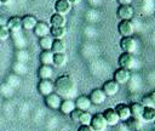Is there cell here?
I'll use <instances>...</instances> for the list:
<instances>
[{
    "label": "cell",
    "mask_w": 155,
    "mask_h": 131,
    "mask_svg": "<svg viewBox=\"0 0 155 131\" xmlns=\"http://www.w3.org/2000/svg\"><path fill=\"white\" fill-rule=\"evenodd\" d=\"M54 92L58 93L62 98H70L76 93L75 80L68 74L58 76L54 80Z\"/></svg>",
    "instance_id": "obj_1"
},
{
    "label": "cell",
    "mask_w": 155,
    "mask_h": 131,
    "mask_svg": "<svg viewBox=\"0 0 155 131\" xmlns=\"http://www.w3.org/2000/svg\"><path fill=\"white\" fill-rule=\"evenodd\" d=\"M119 45L122 52H127V53H133L137 49V41L133 36H122L120 39Z\"/></svg>",
    "instance_id": "obj_2"
},
{
    "label": "cell",
    "mask_w": 155,
    "mask_h": 131,
    "mask_svg": "<svg viewBox=\"0 0 155 131\" xmlns=\"http://www.w3.org/2000/svg\"><path fill=\"white\" fill-rule=\"evenodd\" d=\"M38 92L44 97L54 92V81L52 79H40L38 82Z\"/></svg>",
    "instance_id": "obj_3"
},
{
    "label": "cell",
    "mask_w": 155,
    "mask_h": 131,
    "mask_svg": "<svg viewBox=\"0 0 155 131\" xmlns=\"http://www.w3.org/2000/svg\"><path fill=\"white\" fill-rule=\"evenodd\" d=\"M117 32L121 36H132L134 33V25L131 19H121L117 24Z\"/></svg>",
    "instance_id": "obj_4"
},
{
    "label": "cell",
    "mask_w": 155,
    "mask_h": 131,
    "mask_svg": "<svg viewBox=\"0 0 155 131\" xmlns=\"http://www.w3.org/2000/svg\"><path fill=\"white\" fill-rule=\"evenodd\" d=\"M116 16L121 19H132L134 16V10L131 4H120L116 10Z\"/></svg>",
    "instance_id": "obj_5"
},
{
    "label": "cell",
    "mask_w": 155,
    "mask_h": 131,
    "mask_svg": "<svg viewBox=\"0 0 155 131\" xmlns=\"http://www.w3.org/2000/svg\"><path fill=\"white\" fill-rule=\"evenodd\" d=\"M107 123L102 115V113H97L94 115H92L91 118V123H90V127L92 129V131H104L107 129Z\"/></svg>",
    "instance_id": "obj_6"
},
{
    "label": "cell",
    "mask_w": 155,
    "mask_h": 131,
    "mask_svg": "<svg viewBox=\"0 0 155 131\" xmlns=\"http://www.w3.org/2000/svg\"><path fill=\"white\" fill-rule=\"evenodd\" d=\"M62 99H63V98H62L58 93H56V92H52V93H50V95H47V96L44 97L45 104H46L50 109H53V110L59 109V106H61V103H62Z\"/></svg>",
    "instance_id": "obj_7"
},
{
    "label": "cell",
    "mask_w": 155,
    "mask_h": 131,
    "mask_svg": "<svg viewBox=\"0 0 155 131\" xmlns=\"http://www.w3.org/2000/svg\"><path fill=\"white\" fill-rule=\"evenodd\" d=\"M102 115H103V118H104V120H105V123H107L108 126H116L119 124V121H120L119 115H117V113L115 112L114 108H107V109H104L103 113H102Z\"/></svg>",
    "instance_id": "obj_8"
},
{
    "label": "cell",
    "mask_w": 155,
    "mask_h": 131,
    "mask_svg": "<svg viewBox=\"0 0 155 131\" xmlns=\"http://www.w3.org/2000/svg\"><path fill=\"white\" fill-rule=\"evenodd\" d=\"M117 63L120 66V68H125V69H131L133 68L134 64V56L133 53H127V52H122L119 58H117Z\"/></svg>",
    "instance_id": "obj_9"
},
{
    "label": "cell",
    "mask_w": 155,
    "mask_h": 131,
    "mask_svg": "<svg viewBox=\"0 0 155 131\" xmlns=\"http://www.w3.org/2000/svg\"><path fill=\"white\" fill-rule=\"evenodd\" d=\"M119 85H124V84H127L131 79V73L128 69H125V68H117L115 72H114V78H113Z\"/></svg>",
    "instance_id": "obj_10"
},
{
    "label": "cell",
    "mask_w": 155,
    "mask_h": 131,
    "mask_svg": "<svg viewBox=\"0 0 155 131\" xmlns=\"http://www.w3.org/2000/svg\"><path fill=\"white\" fill-rule=\"evenodd\" d=\"M88 98H90V101H91L92 104H94V106H99V104H102V103L105 102V99H107V95L104 93V91H103L102 89H93V90L91 91Z\"/></svg>",
    "instance_id": "obj_11"
},
{
    "label": "cell",
    "mask_w": 155,
    "mask_h": 131,
    "mask_svg": "<svg viewBox=\"0 0 155 131\" xmlns=\"http://www.w3.org/2000/svg\"><path fill=\"white\" fill-rule=\"evenodd\" d=\"M102 90L104 91V93L107 95V97H108V96L111 97V96H115V95L119 92L120 85H119L114 79H110V80H107V81L103 84Z\"/></svg>",
    "instance_id": "obj_12"
},
{
    "label": "cell",
    "mask_w": 155,
    "mask_h": 131,
    "mask_svg": "<svg viewBox=\"0 0 155 131\" xmlns=\"http://www.w3.org/2000/svg\"><path fill=\"white\" fill-rule=\"evenodd\" d=\"M50 28L51 25L44 21H38L36 25L34 27L33 32H34V35L38 36V38H42V36H46V35H50Z\"/></svg>",
    "instance_id": "obj_13"
},
{
    "label": "cell",
    "mask_w": 155,
    "mask_h": 131,
    "mask_svg": "<svg viewBox=\"0 0 155 131\" xmlns=\"http://www.w3.org/2000/svg\"><path fill=\"white\" fill-rule=\"evenodd\" d=\"M53 7H54V11H56L57 13L65 16L67 13L70 12V10H71V4H70L68 0H56Z\"/></svg>",
    "instance_id": "obj_14"
},
{
    "label": "cell",
    "mask_w": 155,
    "mask_h": 131,
    "mask_svg": "<svg viewBox=\"0 0 155 131\" xmlns=\"http://www.w3.org/2000/svg\"><path fill=\"white\" fill-rule=\"evenodd\" d=\"M114 109L117 113L120 120L126 121L128 118H131V110H130V106L127 103H119V104H116V107Z\"/></svg>",
    "instance_id": "obj_15"
},
{
    "label": "cell",
    "mask_w": 155,
    "mask_h": 131,
    "mask_svg": "<svg viewBox=\"0 0 155 131\" xmlns=\"http://www.w3.org/2000/svg\"><path fill=\"white\" fill-rule=\"evenodd\" d=\"M6 27L10 29L11 33L19 32L22 29V17H18V16L10 17L7 19V22H6Z\"/></svg>",
    "instance_id": "obj_16"
},
{
    "label": "cell",
    "mask_w": 155,
    "mask_h": 131,
    "mask_svg": "<svg viewBox=\"0 0 155 131\" xmlns=\"http://www.w3.org/2000/svg\"><path fill=\"white\" fill-rule=\"evenodd\" d=\"M74 102H75V107L78 109H80V110H84V112H88L90 108H91V106H92L88 96H84V95L82 96H79Z\"/></svg>",
    "instance_id": "obj_17"
},
{
    "label": "cell",
    "mask_w": 155,
    "mask_h": 131,
    "mask_svg": "<svg viewBox=\"0 0 155 131\" xmlns=\"http://www.w3.org/2000/svg\"><path fill=\"white\" fill-rule=\"evenodd\" d=\"M36 23H38V19L34 15H24L22 17V29L33 30Z\"/></svg>",
    "instance_id": "obj_18"
},
{
    "label": "cell",
    "mask_w": 155,
    "mask_h": 131,
    "mask_svg": "<svg viewBox=\"0 0 155 131\" xmlns=\"http://www.w3.org/2000/svg\"><path fill=\"white\" fill-rule=\"evenodd\" d=\"M75 108H76L75 107V102L71 98H63L62 99V103L59 106V110L63 114H67V115H69Z\"/></svg>",
    "instance_id": "obj_19"
},
{
    "label": "cell",
    "mask_w": 155,
    "mask_h": 131,
    "mask_svg": "<svg viewBox=\"0 0 155 131\" xmlns=\"http://www.w3.org/2000/svg\"><path fill=\"white\" fill-rule=\"evenodd\" d=\"M38 76L39 79H52L53 76V67L41 64L38 69Z\"/></svg>",
    "instance_id": "obj_20"
},
{
    "label": "cell",
    "mask_w": 155,
    "mask_h": 131,
    "mask_svg": "<svg viewBox=\"0 0 155 131\" xmlns=\"http://www.w3.org/2000/svg\"><path fill=\"white\" fill-rule=\"evenodd\" d=\"M65 22H67L65 17L57 12H54L53 15L50 16V25L51 27H64Z\"/></svg>",
    "instance_id": "obj_21"
},
{
    "label": "cell",
    "mask_w": 155,
    "mask_h": 131,
    "mask_svg": "<svg viewBox=\"0 0 155 131\" xmlns=\"http://www.w3.org/2000/svg\"><path fill=\"white\" fill-rule=\"evenodd\" d=\"M40 63L41 64H46V66H52V61H53V52L51 50H41L40 56H39Z\"/></svg>",
    "instance_id": "obj_22"
},
{
    "label": "cell",
    "mask_w": 155,
    "mask_h": 131,
    "mask_svg": "<svg viewBox=\"0 0 155 131\" xmlns=\"http://www.w3.org/2000/svg\"><path fill=\"white\" fill-rule=\"evenodd\" d=\"M128 106H130V110H131V116L142 119V114H143V109H144V107L142 106V103L133 102V103H131Z\"/></svg>",
    "instance_id": "obj_23"
},
{
    "label": "cell",
    "mask_w": 155,
    "mask_h": 131,
    "mask_svg": "<svg viewBox=\"0 0 155 131\" xmlns=\"http://www.w3.org/2000/svg\"><path fill=\"white\" fill-rule=\"evenodd\" d=\"M67 33L65 27H51L50 28V36L52 39H63Z\"/></svg>",
    "instance_id": "obj_24"
},
{
    "label": "cell",
    "mask_w": 155,
    "mask_h": 131,
    "mask_svg": "<svg viewBox=\"0 0 155 131\" xmlns=\"http://www.w3.org/2000/svg\"><path fill=\"white\" fill-rule=\"evenodd\" d=\"M126 126L128 127V130H136V129H142L143 126V119H138V118H128L126 121Z\"/></svg>",
    "instance_id": "obj_25"
},
{
    "label": "cell",
    "mask_w": 155,
    "mask_h": 131,
    "mask_svg": "<svg viewBox=\"0 0 155 131\" xmlns=\"http://www.w3.org/2000/svg\"><path fill=\"white\" fill-rule=\"evenodd\" d=\"M51 51L53 53L64 52L65 51V42H64V40L63 39H53L52 46H51Z\"/></svg>",
    "instance_id": "obj_26"
},
{
    "label": "cell",
    "mask_w": 155,
    "mask_h": 131,
    "mask_svg": "<svg viewBox=\"0 0 155 131\" xmlns=\"http://www.w3.org/2000/svg\"><path fill=\"white\" fill-rule=\"evenodd\" d=\"M67 62V55L64 52H58V53H53V61L52 64L56 67H62L63 64H65Z\"/></svg>",
    "instance_id": "obj_27"
},
{
    "label": "cell",
    "mask_w": 155,
    "mask_h": 131,
    "mask_svg": "<svg viewBox=\"0 0 155 131\" xmlns=\"http://www.w3.org/2000/svg\"><path fill=\"white\" fill-rule=\"evenodd\" d=\"M142 119H143V121H154L155 120V108L144 107Z\"/></svg>",
    "instance_id": "obj_28"
},
{
    "label": "cell",
    "mask_w": 155,
    "mask_h": 131,
    "mask_svg": "<svg viewBox=\"0 0 155 131\" xmlns=\"http://www.w3.org/2000/svg\"><path fill=\"white\" fill-rule=\"evenodd\" d=\"M52 41H53V39H52V36H50V35L39 38V46L41 47V50H51Z\"/></svg>",
    "instance_id": "obj_29"
},
{
    "label": "cell",
    "mask_w": 155,
    "mask_h": 131,
    "mask_svg": "<svg viewBox=\"0 0 155 131\" xmlns=\"http://www.w3.org/2000/svg\"><path fill=\"white\" fill-rule=\"evenodd\" d=\"M91 118H92V114L90 112H81L80 118H79V123L81 125H90Z\"/></svg>",
    "instance_id": "obj_30"
},
{
    "label": "cell",
    "mask_w": 155,
    "mask_h": 131,
    "mask_svg": "<svg viewBox=\"0 0 155 131\" xmlns=\"http://www.w3.org/2000/svg\"><path fill=\"white\" fill-rule=\"evenodd\" d=\"M10 36H11V32L6 27V24L0 25V41H5V40L10 39Z\"/></svg>",
    "instance_id": "obj_31"
},
{
    "label": "cell",
    "mask_w": 155,
    "mask_h": 131,
    "mask_svg": "<svg viewBox=\"0 0 155 131\" xmlns=\"http://www.w3.org/2000/svg\"><path fill=\"white\" fill-rule=\"evenodd\" d=\"M140 103H142V106H143V107H150V108H155V103L153 102V99H151V97L149 96V93L142 97Z\"/></svg>",
    "instance_id": "obj_32"
},
{
    "label": "cell",
    "mask_w": 155,
    "mask_h": 131,
    "mask_svg": "<svg viewBox=\"0 0 155 131\" xmlns=\"http://www.w3.org/2000/svg\"><path fill=\"white\" fill-rule=\"evenodd\" d=\"M81 112H84V110H80V109H78V108H75L70 114H69V116H70V119L73 120V121H75V123H79V118H80V114H81Z\"/></svg>",
    "instance_id": "obj_33"
},
{
    "label": "cell",
    "mask_w": 155,
    "mask_h": 131,
    "mask_svg": "<svg viewBox=\"0 0 155 131\" xmlns=\"http://www.w3.org/2000/svg\"><path fill=\"white\" fill-rule=\"evenodd\" d=\"M76 131H92V129L90 127V125H80Z\"/></svg>",
    "instance_id": "obj_34"
},
{
    "label": "cell",
    "mask_w": 155,
    "mask_h": 131,
    "mask_svg": "<svg viewBox=\"0 0 155 131\" xmlns=\"http://www.w3.org/2000/svg\"><path fill=\"white\" fill-rule=\"evenodd\" d=\"M149 96L151 97V99H153V102L155 103V90H154V91H151V92L149 93Z\"/></svg>",
    "instance_id": "obj_35"
},
{
    "label": "cell",
    "mask_w": 155,
    "mask_h": 131,
    "mask_svg": "<svg viewBox=\"0 0 155 131\" xmlns=\"http://www.w3.org/2000/svg\"><path fill=\"white\" fill-rule=\"evenodd\" d=\"M68 1H69L71 5H76V4H79L81 0H68Z\"/></svg>",
    "instance_id": "obj_36"
},
{
    "label": "cell",
    "mask_w": 155,
    "mask_h": 131,
    "mask_svg": "<svg viewBox=\"0 0 155 131\" xmlns=\"http://www.w3.org/2000/svg\"><path fill=\"white\" fill-rule=\"evenodd\" d=\"M11 1H12V0H0V2H1L2 5H7V4L11 2Z\"/></svg>",
    "instance_id": "obj_37"
},
{
    "label": "cell",
    "mask_w": 155,
    "mask_h": 131,
    "mask_svg": "<svg viewBox=\"0 0 155 131\" xmlns=\"http://www.w3.org/2000/svg\"><path fill=\"white\" fill-rule=\"evenodd\" d=\"M120 1V4H130L132 0H119Z\"/></svg>",
    "instance_id": "obj_38"
},
{
    "label": "cell",
    "mask_w": 155,
    "mask_h": 131,
    "mask_svg": "<svg viewBox=\"0 0 155 131\" xmlns=\"http://www.w3.org/2000/svg\"><path fill=\"white\" fill-rule=\"evenodd\" d=\"M5 24V21L1 18V16H0V25H4Z\"/></svg>",
    "instance_id": "obj_39"
},
{
    "label": "cell",
    "mask_w": 155,
    "mask_h": 131,
    "mask_svg": "<svg viewBox=\"0 0 155 131\" xmlns=\"http://www.w3.org/2000/svg\"><path fill=\"white\" fill-rule=\"evenodd\" d=\"M130 131H143L142 129H136V130H130Z\"/></svg>",
    "instance_id": "obj_40"
},
{
    "label": "cell",
    "mask_w": 155,
    "mask_h": 131,
    "mask_svg": "<svg viewBox=\"0 0 155 131\" xmlns=\"http://www.w3.org/2000/svg\"><path fill=\"white\" fill-rule=\"evenodd\" d=\"M0 51H1V41H0Z\"/></svg>",
    "instance_id": "obj_41"
},
{
    "label": "cell",
    "mask_w": 155,
    "mask_h": 131,
    "mask_svg": "<svg viewBox=\"0 0 155 131\" xmlns=\"http://www.w3.org/2000/svg\"><path fill=\"white\" fill-rule=\"evenodd\" d=\"M154 124H155V120H154Z\"/></svg>",
    "instance_id": "obj_42"
},
{
    "label": "cell",
    "mask_w": 155,
    "mask_h": 131,
    "mask_svg": "<svg viewBox=\"0 0 155 131\" xmlns=\"http://www.w3.org/2000/svg\"><path fill=\"white\" fill-rule=\"evenodd\" d=\"M153 131H155V130H153Z\"/></svg>",
    "instance_id": "obj_43"
},
{
    "label": "cell",
    "mask_w": 155,
    "mask_h": 131,
    "mask_svg": "<svg viewBox=\"0 0 155 131\" xmlns=\"http://www.w3.org/2000/svg\"><path fill=\"white\" fill-rule=\"evenodd\" d=\"M0 5H1V2H0Z\"/></svg>",
    "instance_id": "obj_44"
}]
</instances>
